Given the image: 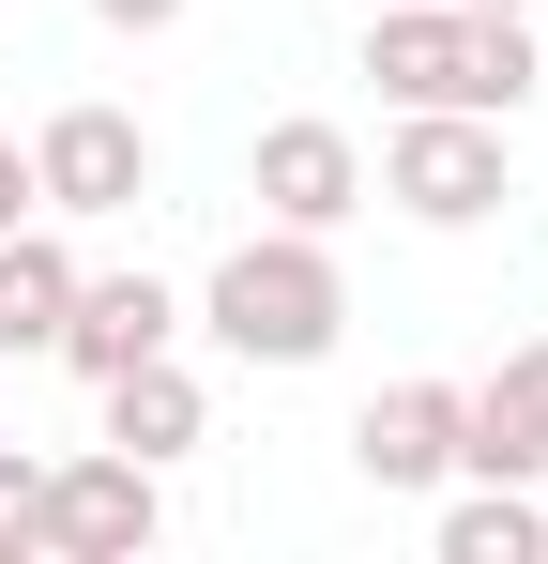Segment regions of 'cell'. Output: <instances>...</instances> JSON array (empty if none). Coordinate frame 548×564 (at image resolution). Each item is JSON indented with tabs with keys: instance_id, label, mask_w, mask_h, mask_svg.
I'll return each mask as SVG.
<instances>
[{
	"instance_id": "obj_1",
	"label": "cell",
	"mask_w": 548,
	"mask_h": 564,
	"mask_svg": "<svg viewBox=\"0 0 548 564\" xmlns=\"http://www.w3.org/2000/svg\"><path fill=\"white\" fill-rule=\"evenodd\" d=\"M365 77L381 107H472V122H503V107H534V15H472V0H365Z\"/></svg>"
},
{
	"instance_id": "obj_2",
	"label": "cell",
	"mask_w": 548,
	"mask_h": 564,
	"mask_svg": "<svg viewBox=\"0 0 548 564\" xmlns=\"http://www.w3.org/2000/svg\"><path fill=\"white\" fill-rule=\"evenodd\" d=\"M198 321H213V351H244V367H320L336 351V321H351V275H336V229H244L213 290H198Z\"/></svg>"
},
{
	"instance_id": "obj_3",
	"label": "cell",
	"mask_w": 548,
	"mask_h": 564,
	"mask_svg": "<svg viewBox=\"0 0 548 564\" xmlns=\"http://www.w3.org/2000/svg\"><path fill=\"white\" fill-rule=\"evenodd\" d=\"M381 198L412 214V229H487L503 214V122H472V107H396V138H381Z\"/></svg>"
},
{
	"instance_id": "obj_4",
	"label": "cell",
	"mask_w": 548,
	"mask_h": 564,
	"mask_svg": "<svg viewBox=\"0 0 548 564\" xmlns=\"http://www.w3.org/2000/svg\"><path fill=\"white\" fill-rule=\"evenodd\" d=\"M138 198H153V138H138V107H46V138H31V214L107 229V214H138Z\"/></svg>"
},
{
	"instance_id": "obj_5",
	"label": "cell",
	"mask_w": 548,
	"mask_h": 564,
	"mask_svg": "<svg viewBox=\"0 0 548 564\" xmlns=\"http://www.w3.org/2000/svg\"><path fill=\"white\" fill-rule=\"evenodd\" d=\"M153 534H168V488H153V458H122V443L46 458V564H138Z\"/></svg>"
},
{
	"instance_id": "obj_6",
	"label": "cell",
	"mask_w": 548,
	"mask_h": 564,
	"mask_svg": "<svg viewBox=\"0 0 548 564\" xmlns=\"http://www.w3.org/2000/svg\"><path fill=\"white\" fill-rule=\"evenodd\" d=\"M244 184H260L274 229H351L365 214V153H351V122H260Z\"/></svg>"
},
{
	"instance_id": "obj_7",
	"label": "cell",
	"mask_w": 548,
	"mask_h": 564,
	"mask_svg": "<svg viewBox=\"0 0 548 564\" xmlns=\"http://www.w3.org/2000/svg\"><path fill=\"white\" fill-rule=\"evenodd\" d=\"M457 473H503V488L548 473V336H518L487 381H457Z\"/></svg>"
},
{
	"instance_id": "obj_8",
	"label": "cell",
	"mask_w": 548,
	"mask_h": 564,
	"mask_svg": "<svg viewBox=\"0 0 548 564\" xmlns=\"http://www.w3.org/2000/svg\"><path fill=\"white\" fill-rule=\"evenodd\" d=\"M351 473L365 488H442L457 473V381H381L351 412Z\"/></svg>"
},
{
	"instance_id": "obj_9",
	"label": "cell",
	"mask_w": 548,
	"mask_h": 564,
	"mask_svg": "<svg viewBox=\"0 0 548 564\" xmlns=\"http://www.w3.org/2000/svg\"><path fill=\"white\" fill-rule=\"evenodd\" d=\"M168 336H183V290H168V275H77V305H62V351H46V367L107 381V367H138V351H168Z\"/></svg>"
},
{
	"instance_id": "obj_10",
	"label": "cell",
	"mask_w": 548,
	"mask_h": 564,
	"mask_svg": "<svg viewBox=\"0 0 548 564\" xmlns=\"http://www.w3.org/2000/svg\"><path fill=\"white\" fill-rule=\"evenodd\" d=\"M91 397H107V443H122V458H153V473H168L183 443H213V397H198L183 351H138V367H107Z\"/></svg>"
},
{
	"instance_id": "obj_11",
	"label": "cell",
	"mask_w": 548,
	"mask_h": 564,
	"mask_svg": "<svg viewBox=\"0 0 548 564\" xmlns=\"http://www.w3.org/2000/svg\"><path fill=\"white\" fill-rule=\"evenodd\" d=\"M62 305H77V245H62V214H15V229H0V351L46 367V351H62Z\"/></svg>"
},
{
	"instance_id": "obj_12",
	"label": "cell",
	"mask_w": 548,
	"mask_h": 564,
	"mask_svg": "<svg viewBox=\"0 0 548 564\" xmlns=\"http://www.w3.org/2000/svg\"><path fill=\"white\" fill-rule=\"evenodd\" d=\"M442 564H548V503L503 488V473H472V488L442 503Z\"/></svg>"
},
{
	"instance_id": "obj_13",
	"label": "cell",
	"mask_w": 548,
	"mask_h": 564,
	"mask_svg": "<svg viewBox=\"0 0 548 564\" xmlns=\"http://www.w3.org/2000/svg\"><path fill=\"white\" fill-rule=\"evenodd\" d=\"M0 564H46V458L0 443Z\"/></svg>"
},
{
	"instance_id": "obj_14",
	"label": "cell",
	"mask_w": 548,
	"mask_h": 564,
	"mask_svg": "<svg viewBox=\"0 0 548 564\" xmlns=\"http://www.w3.org/2000/svg\"><path fill=\"white\" fill-rule=\"evenodd\" d=\"M91 15H107V31H183L198 0H91Z\"/></svg>"
},
{
	"instance_id": "obj_15",
	"label": "cell",
	"mask_w": 548,
	"mask_h": 564,
	"mask_svg": "<svg viewBox=\"0 0 548 564\" xmlns=\"http://www.w3.org/2000/svg\"><path fill=\"white\" fill-rule=\"evenodd\" d=\"M15 214H31V153L0 138V229H15Z\"/></svg>"
},
{
	"instance_id": "obj_16",
	"label": "cell",
	"mask_w": 548,
	"mask_h": 564,
	"mask_svg": "<svg viewBox=\"0 0 548 564\" xmlns=\"http://www.w3.org/2000/svg\"><path fill=\"white\" fill-rule=\"evenodd\" d=\"M472 15H534V0H472Z\"/></svg>"
}]
</instances>
